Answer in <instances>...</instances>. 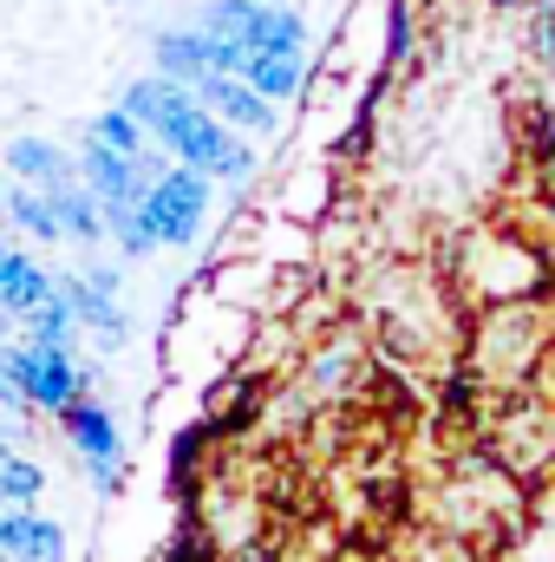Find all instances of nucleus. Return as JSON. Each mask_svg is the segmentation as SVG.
<instances>
[{
	"mask_svg": "<svg viewBox=\"0 0 555 562\" xmlns=\"http://www.w3.org/2000/svg\"><path fill=\"white\" fill-rule=\"evenodd\" d=\"M118 105H125L144 132H150V144H163L177 164H190V170H203V177H216V183H249V177H256V150L242 144V132H229L183 79L138 72V79L118 92Z\"/></svg>",
	"mask_w": 555,
	"mask_h": 562,
	"instance_id": "1",
	"label": "nucleus"
},
{
	"mask_svg": "<svg viewBox=\"0 0 555 562\" xmlns=\"http://www.w3.org/2000/svg\"><path fill=\"white\" fill-rule=\"evenodd\" d=\"M86 393V373L72 367V347H7L0 353V400L7 406H39V413H66L72 400Z\"/></svg>",
	"mask_w": 555,
	"mask_h": 562,
	"instance_id": "2",
	"label": "nucleus"
},
{
	"mask_svg": "<svg viewBox=\"0 0 555 562\" xmlns=\"http://www.w3.org/2000/svg\"><path fill=\"white\" fill-rule=\"evenodd\" d=\"M203 26L242 53H307V20L287 0H209Z\"/></svg>",
	"mask_w": 555,
	"mask_h": 562,
	"instance_id": "3",
	"label": "nucleus"
},
{
	"mask_svg": "<svg viewBox=\"0 0 555 562\" xmlns=\"http://www.w3.org/2000/svg\"><path fill=\"white\" fill-rule=\"evenodd\" d=\"M209 183L216 177H203V170H190V164H170V170H157L150 177V190H144V223L157 229V243L163 249H190L196 236H203V216H209Z\"/></svg>",
	"mask_w": 555,
	"mask_h": 562,
	"instance_id": "4",
	"label": "nucleus"
},
{
	"mask_svg": "<svg viewBox=\"0 0 555 562\" xmlns=\"http://www.w3.org/2000/svg\"><path fill=\"white\" fill-rule=\"evenodd\" d=\"M150 66H157L163 79L196 86L203 72H242V46H229V40L209 33L203 20H196V26H163V33L150 40Z\"/></svg>",
	"mask_w": 555,
	"mask_h": 562,
	"instance_id": "5",
	"label": "nucleus"
},
{
	"mask_svg": "<svg viewBox=\"0 0 555 562\" xmlns=\"http://www.w3.org/2000/svg\"><path fill=\"white\" fill-rule=\"evenodd\" d=\"M66 438H72V451L86 458V477L99 484V491H118V477H125V438H118V419H112V406H99V400H72L66 406Z\"/></svg>",
	"mask_w": 555,
	"mask_h": 562,
	"instance_id": "6",
	"label": "nucleus"
},
{
	"mask_svg": "<svg viewBox=\"0 0 555 562\" xmlns=\"http://www.w3.org/2000/svg\"><path fill=\"white\" fill-rule=\"evenodd\" d=\"M59 281V294H66V307L79 314V327L86 334H99L105 347H125L132 340V314H125V301H118V269H86V276H53Z\"/></svg>",
	"mask_w": 555,
	"mask_h": 562,
	"instance_id": "7",
	"label": "nucleus"
},
{
	"mask_svg": "<svg viewBox=\"0 0 555 562\" xmlns=\"http://www.w3.org/2000/svg\"><path fill=\"white\" fill-rule=\"evenodd\" d=\"M229 132H242V138H275V125H281V112H275V99H262L242 72H203L196 86H190Z\"/></svg>",
	"mask_w": 555,
	"mask_h": 562,
	"instance_id": "8",
	"label": "nucleus"
},
{
	"mask_svg": "<svg viewBox=\"0 0 555 562\" xmlns=\"http://www.w3.org/2000/svg\"><path fill=\"white\" fill-rule=\"evenodd\" d=\"M79 183L105 210H132V203H144V190H150V170H144V157H132V150H112V144L86 138V150H79Z\"/></svg>",
	"mask_w": 555,
	"mask_h": 562,
	"instance_id": "9",
	"label": "nucleus"
},
{
	"mask_svg": "<svg viewBox=\"0 0 555 562\" xmlns=\"http://www.w3.org/2000/svg\"><path fill=\"white\" fill-rule=\"evenodd\" d=\"M0 550L13 562H66V530L53 517H39L33 504L0 497Z\"/></svg>",
	"mask_w": 555,
	"mask_h": 562,
	"instance_id": "10",
	"label": "nucleus"
},
{
	"mask_svg": "<svg viewBox=\"0 0 555 562\" xmlns=\"http://www.w3.org/2000/svg\"><path fill=\"white\" fill-rule=\"evenodd\" d=\"M7 177H20V183H33V190H53V183H66V177H79V157H66L53 138H7Z\"/></svg>",
	"mask_w": 555,
	"mask_h": 562,
	"instance_id": "11",
	"label": "nucleus"
},
{
	"mask_svg": "<svg viewBox=\"0 0 555 562\" xmlns=\"http://www.w3.org/2000/svg\"><path fill=\"white\" fill-rule=\"evenodd\" d=\"M46 203H53V223H59V236H66V243H86V249H92V243L105 236V203H99L79 177L53 183V190H46Z\"/></svg>",
	"mask_w": 555,
	"mask_h": 562,
	"instance_id": "12",
	"label": "nucleus"
},
{
	"mask_svg": "<svg viewBox=\"0 0 555 562\" xmlns=\"http://www.w3.org/2000/svg\"><path fill=\"white\" fill-rule=\"evenodd\" d=\"M53 288H59V281L46 276L33 256H20V249H0V314H26V307H39Z\"/></svg>",
	"mask_w": 555,
	"mask_h": 562,
	"instance_id": "13",
	"label": "nucleus"
},
{
	"mask_svg": "<svg viewBox=\"0 0 555 562\" xmlns=\"http://www.w3.org/2000/svg\"><path fill=\"white\" fill-rule=\"evenodd\" d=\"M242 79H249L262 99L287 105V99L301 92V79H307V59H301V53H242Z\"/></svg>",
	"mask_w": 555,
	"mask_h": 562,
	"instance_id": "14",
	"label": "nucleus"
},
{
	"mask_svg": "<svg viewBox=\"0 0 555 562\" xmlns=\"http://www.w3.org/2000/svg\"><path fill=\"white\" fill-rule=\"evenodd\" d=\"M0 216H7L20 236H33V243H59V223H53L46 190H33V183H20V177L0 190Z\"/></svg>",
	"mask_w": 555,
	"mask_h": 562,
	"instance_id": "15",
	"label": "nucleus"
},
{
	"mask_svg": "<svg viewBox=\"0 0 555 562\" xmlns=\"http://www.w3.org/2000/svg\"><path fill=\"white\" fill-rule=\"evenodd\" d=\"M20 321H26V340H39V347H72V334H79V314L66 307V294H59V288H53L39 307H26Z\"/></svg>",
	"mask_w": 555,
	"mask_h": 562,
	"instance_id": "16",
	"label": "nucleus"
},
{
	"mask_svg": "<svg viewBox=\"0 0 555 562\" xmlns=\"http://www.w3.org/2000/svg\"><path fill=\"white\" fill-rule=\"evenodd\" d=\"M86 138H99V144H112V150H132V157H138L144 144H150V132H144L125 105H112V112H99V119L86 125Z\"/></svg>",
	"mask_w": 555,
	"mask_h": 562,
	"instance_id": "17",
	"label": "nucleus"
},
{
	"mask_svg": "<svg viewBox=\"0 0 555 562\" xmlns=\"http://www.w3.org/2000/svg\"><path fill=\"white\" fill-rule=\"evenodd\" d=\"M39 491H46V471H39L33 458H20V451H13V458L0 464V497H7V504H33Z\"/></svg>",
	"mask_w": 555,
	"mask_h": 562,
	"instance_id": "18",
	"label": "nucleus"
},
{
	"mask_svg": "<svg viewBox=\"0 0 555 562\" xmlns=\"http://www.w3.org/2000/svg\"><path fill=\"white\" fill-rule=\"evenodd\" d=\"M0 562H13V557H7V550H0Z\"/></svg>",
	"mask_w": 555,
	"mask_h": 562,
	"instance_id": "19",
	"label": "nucleus"
},
{
	"mask_svg": "<svg viewBox=\"0 0 555 562\" xmlns=\"http://www.w3.org/2000/svg\"><path fill=\"white\" fill-rule=\"evenodd\" d=\"M0 249H7V236H0Z\"/></svg>",
	"mask_w": 555,
	"mask_h": 562,
	"instance_id": "20",
	"label": "nucleus"
}]
</instances>
